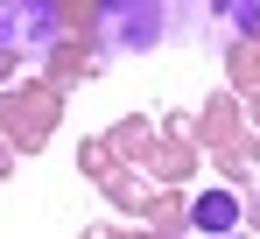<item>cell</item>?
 <instances>
[{
	"instance_id": "1",
	"label": "cell",
	"mask_w": 260,
	"mask_h": 239,
	"mask_svg": "<svg viewBox=\"0 0 260 239\" xmlns=\"http://www.w3.org/2000/svg\"><path fill=\"white\" fill-rule=\"evenodd\" d=\"M99 36H106V49H155V42L169 36V7L162 0H106L99 7Z\"/></svg>"
},
{
	"instance_id": "2",
	"label": "cell",
	"mask_w": 260,
	"mask_h": 239,
	"mask_svg": "<svg viewBox=\"0 0 260 239\" xmlns=\"http://www.w3.org/2000/svg\"><path fill=\"white\" fill-rule=\"evenodd\" d=\"M63 28V14H56V0H0V36L14 56H43L49 42Z\"/></svg>"
},
{
	"instance_id": "3",
	"label": "cell",
	"mask_w": 260,
	"mask_h": 239,
	"mask_svg": "<svg viewBox=\"0 0 260 239\" xmlns=\"http://www.w3.org/2000/svg\"><path fill=\"white\" fill-rule=\"evenodd\" d=\"M197 225H204V232H232V225H239V204L225 197V190L197 197Z\"/></svg>"
},
{
	"instance_id": "4",
	"label": "cell",
	"mask_w": 260,
	"mask_h": 239,
	"mask_svg": "<svg viewBox=\"0 0 260 239\" xmlns=\"http://www.w3.org/2000/svg\"><path fill=\"white\" fill-rule=\"evenodd\" d=\"M260 28V0H225V36H253Z\"/></svg>"
}]
</instances>
